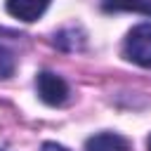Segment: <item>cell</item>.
Returning <instances> with one entry per match:
<instances>
[{"label": "cell", "mask_w": 151, "mask_h": 151, "mask_svg": "<svg viewBox=\"0 0 151 151\" xmlns=\"http://www.w3.org/2000/svg\"><path fill=\"white\" fill-rule=\"evenodd\" d=\"M125 57L139 66H151V24H139L127 33Z\"/></svg>", "instance_id": "cell-1"}, {"label": "cell", "mask_w": 151, "mask_h": 151, "mask_svg": "<svg viewBox=\"0 0 151 151\" xmlns=\"http://www.w3.org/2000/svg\"><path fill=\"white\" fill-rule=\"evenodd\" d=\"M35 90L38 97L50 106H61L68 99V85L64 78H59L52 71H40L35 76Z\"/></svg>", "instance_id": "cell-2"}, {"label": "cell", "mask_w": 151, "mask_h": 151, "mask_svg": "<svg viewBox=\"0 0 151 151\" xmlns=\"http://www.w3.org/2000/svg\"><path fill=\"white\" fill-rule=\"evenodd\" d=\"M50 0H7V12L21 21H35L47 9Z\"/></svg>", "instance_id": "cell-3"}, {"label": "cell", "mask_w": 151, "mask_h": 151, "mask_svg": "<svg viewBox=\"0 0 151 151\" xmlns=\"http://www.w3.org/2000/svg\"><path fill=\"white\" fill-rule=\"evenodd\" d=\"M85 151H130V144L120 134L101 132V134H94L85 142Z\"/></svg>", "instance_id": "cell-4"}, {"label": "cell", "mask_w": 151, "mask_h": 151, "mask_svg": "<svg viewBox=\"0 0 151 151\" xmlns=\"http://www.w3.org/2000/svg\"><path fill=\"white\" fill-rule=\"evenodd\" d=\"M106 12H137L151 17V0H101Z\"/></svg>", "instance_id": "cell-5"}, {"label": "cell", "mask_w": 151, "mask_h": 151, "mask_svg": "<svg viewBox=\"0 0 151 151\" xmlns=\"http://www.w3.org/2000/svg\"><path fill=\"white\" fill-rule=\"evenodd\" d=\"M12 73H14V57L9 54V50L0 45V78H9Z\"/></svg>", "instance_id": "cell-6"}, {"label": "cell", "mask_w": 151, "mask_h": 151, "mask_svg": "<svg viewBox=\"0 0 151 151\" xmlns=\"http://www.w3.org/2000/svg\"><path fill=\"white\" fill-rule=\"evenodd\" d=\"M42 151H68V149L61 146V144H57V142H45L42 144Z\"/></svg>", "instance_id": "cell-7"}, {"label": "cell", "mask_w": 151, "mask_h": 151, "mask_svg": "<svg viewBox=\"0 0 151 151\" xmlns=\"http://www.w3.org/2000/svg\"><path fill=\"white\" fill-rule=\"evenodd\" d=\"M146 149H149V151H151V137H149V139H146Z\"/></svg>", "instance_id": "cell-8"}]
</instances>
